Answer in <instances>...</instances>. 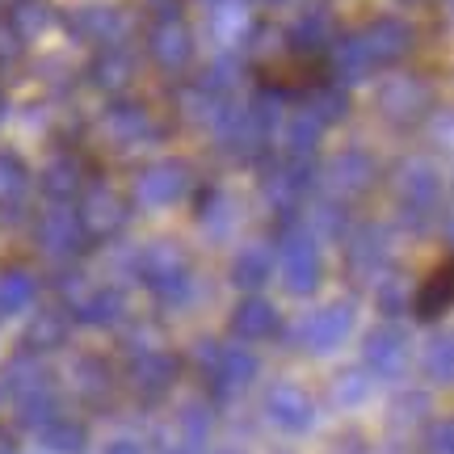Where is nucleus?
I'll return each mask as SVG.
<instances>
[{
    "instance_id": "f257e3e1",
    "label": "nucleus",
    "mask_w": 454,
    "mask_h": 454,
    "mask_svg": "<svg viewBox=\"0 0 454 454\" xmlns=\"http://www.w3.org/2000/svg\"><path fill=\"white\" fill-rule=\"evenodd\" d=\"M320 81H325V64L316 55H282V59L261 67V84H270L278 93H299V89H311Z\"/></svg>"
},
{
    "instance_id": "f03ea898",
    "label": "nucleus",
    "mask_w": 454,
    "mask_h": 454,
    "mask_svg": "<svg viewBox=\"0 0 454 454\" xmlns=\"http://www.w3.org/2000/svg\"><path fill=\"white\" fill-rule=\"evenodd\" d=\"M450 308H454V261H446L442 270H434V278L417 294V316L434 320V316H442V311H450Z\"/></svg>"
},
{
    "instance_id": "7ed1b4c3",
    "label": "nucleus",
    "mask_w": 454,
    "mask_h": 454,
    "mask_svg": "<svg viewBox=\"0 0 454 454\" xmlns=\"http://www.w3.org/2000/svg\"><path fill=\"white\" fill-rule=\"evenodd\" d=\"M236 328H240V333H265V328H270V311L261 308V303H253V308H244Z\"/></svg>"
},
{
    "instance_id": "20e7f679",
    "label": "nucleus",
    "mask_w": 454,
    "mask_h": 454,
    "mask_svg": "<svg viewBox=\"0 0 454 454\" xmlns=\"http://www.w3.org/2000/svg\"><path fill=\"white\" fill-rule=\"evenodd\" d=\"M0 454H9V438H0Z\"/></svg>"
}]
</instances>
